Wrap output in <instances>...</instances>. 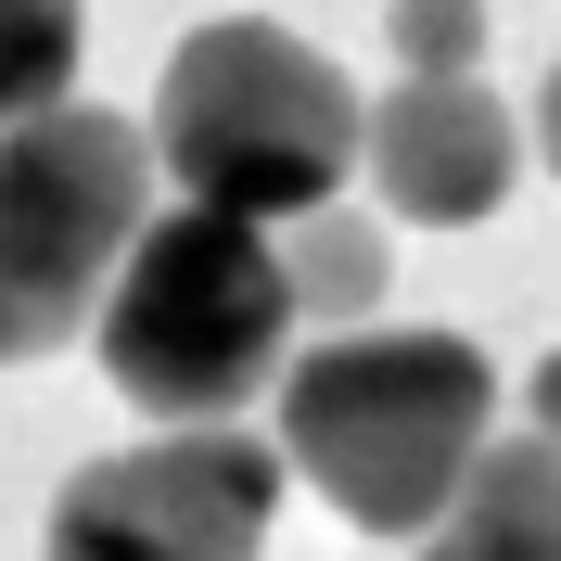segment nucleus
I'll return each mask as SVG.
<instances>
[{
    "instance_id": "nucleus-12",
    "label": "nucleus",
    "mask_w": 561,
    "mask_h": 561,
    "mask_svg": "<svg viewBox=\"0 0 561 561\" xmlns=\"http://www.w3.org/2000/svg\"><path fill=\"white\" fill-rule=\"evenodd\" d=\"M536 434H561V345H549V370H536Z\"/></svg>"
},
{
    "instance_id": "nucleus-9",
    "label": "nucleus",
    "mask_w": 561,
    "mask_h": 561,
    "mask_svg": "<svg viewBox=\"0 0 561 561\" xmlns=\"http://www.w3.org/2000/svg\"><path fill=\"white\" fill-rule=\"evenodd\" d=\"M77 51H90L77 0H0V128H26V115L65 103V90H77Z\"/></svg>"
},
{
    "instance_id": "nucleus-10",
    "label": "nucleus",
    "mask_w": 561,
    "mask_h": 561,
    "mask_svg": "<svg viewBox=\"0 0 561 561\" xmlns=\"http://www.w3.org/2000/svg\"><path fill=\"white\" fill-rule=\"evenodd\" d=\"M383 38H396L409 77H472V65H485V0H396Z\"/></svg>"
},
{
    "instance_id": "nucleus-1",
    "label": "nucleus",
    "mask_w": 561,
    "mask_h": 561,
    "mask_svg": "<svg viewBox=\"0 0 561 561\" xmlns=\"http://www.w3.org/2000/svg\"><path fill=\"white\" fill-rule=\"evenodd\" d=\"M497 447V370L472 332H332L280 370V459L357 536H434Z\"/></svg>"
},
{
    "instance_id": "nucleus-11",
    "label": "nucleus",
    "mask_w": 561,
    "mask_h": 561,
    "mask_svg": "<svg viewBox=\"0 0 561 561\" xmlns=\"http://www.w3.org/2000/svg\"><path fill=\"white\" fill-rule=\"evenodd\" d=\"M536 153H549V179H561V65L536 77Z\"/></svg>"
},
{
    "instance_id": "nucleus-4",
    "label": "nucleus",
    "mask_w": 561,
    "mask_h": 561,
    "mask_svg": "<svg viewBox=\"0 0 561 561\" xmlns=\"http://www.w3.org/2000/svg\"><path fill=\"white\" fill-rule=\"evenodd\" d=\"M153 140L103 103H51L0 128V370L103 332L115 268L153 230Z\"/></svg>"
},
{
    "instance_id": "nucleus-3",
    "label": "nucleus",
    "mask_w": 561,
    "mask_h": 561,
    "mask_svg": "<svg viewBox=\"0 0 561 561\" xmlns=\"http://www.w3.org/2000/svg\"><path fill=\"white\" fill-rule=\"evenodd\" d=\"M153 153L192 205L307 217V205H345V167H370V103L294 26L217 13L153 77Z\"/></svg>"
},
{
    "instance_id": "nucleus-2",
    "label": "nucleus",
    "mask_w": 561,
    "mask_h": 561,
    "mask_svg": "<svg viewBox=\"0 0 561 561\" xmlns=\"http://www.w3.org/2000/svg\"><path fill=\"white\" fill-rule=\"evenodd\" d=\"M294 268H280V217L243 205H153V230L115 268L103 307V383L128 396L140 421H230L243 396H268L294 370Z\"/></svg>"
},
{
    "instance_id": "nucleus-6",
    "label": "nucleus",
    "mask_w": 561,
    "mask_h": 561,
    "mask_svg": "<svg viewBox=\"0 0 561 561\" xmlns=\"http://www.w3.org/2000/svg\"><path fill=\"white\" fill-rule=\"evenodd\" d=\"M511 179H524V128H511V103L485 77H396L370 103V192H383V217L472 230V217L511 205Z\"/></svg>"
},
{
    "instance_id": "nucleus-7",
    "label": "nucleus",
    "mask_w": 561,
    "mask_h": 561,
    "mask_svg": "<svg viewBox=\"0 0 561 561\" xmlns=\"http://www.w3.org/2000/svg\"><path fill=\"white\" fill-rule=\"evenodd\" d=\"M409 561H561V434H511L472 459V485Z\"/></svg>"
},
{
    "instance_id": "nucleus-5",
    "label": "nucleus",
    "mask_w": 561,
    "mask_h": 561,
    "mask_svg": "<svg viewBox=\"0 0 561 561\" xmlns=\"http://www.w3.org/2000/svg\"><path fill=\"white\" fill-rule=\"evenodd\" d=\"M294 485L280 434H230V421H167L153 447H115L65 472L51 497V561H255L268 511Z\"/></svg>"
},
{
    "instance_id": "nucleus-8",
    "label": "nucleus",
    "mask_w": 561,
    "mask_h": 561,
    "mask_svg": "<svg viewBox=\"0 0 561 561\" xmlns=\"http://www.w3.org/2000/svg\"><path fill=\"white\" fill-rule=\"evenodd\" d=\"M280 268H294V307L319 332H370V307L396 280V243L357 205H307V217H280Z\"/></svg>"
}]
</instances>
